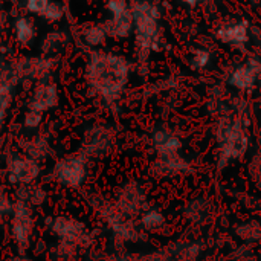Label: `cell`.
Wrapping results in <instances>:
<instances>
[{"label":"cell","mask_w":261,"mask_h":261,"mask_svg":"<svg viewBox=\"0 0 261 261\" xmlns=\"http://www.w3.org/2000/svg\"><path fill=\"white\" fill-rule=\"evenodd\" d=\"M106 6H107V11L110 14H118V12L127 9L128 8V3L125 0H109Z\"/></svg>","instance_id":"26"},{"label":"cell","mask_w":261,"mask_h":261,"mask_svg":"<svg viewBox=\"0 0 261 261\" xmlns=\"http://www.w3.org/2000/svg\"><path fill=\"white\" fill-rule=\"evenodd\" d=\"M9 261H32V260H29V258H26V257H14V258H11Z\"/></svg>","instance_id":"29"},{"label":"cell","mask_w":261,"mask_h":261,"mask_svg":"<svg viewBox=\"0 0 261 261\" xmlns=\"http://www.w3.org/2000/svg\"><path fill=\"white\" fill-rule=\"evenodd\" d=\"M9 176L14 182L26 185L32 184L38 174H40V165L38 161L31 158H12L8 164Z\"/></svg>","instance_id":"8"},{"label":"cell","mask_w":261,"mask_h":261,"mask_svg":"<svg viewBox=\"0 0 261 261\" xmlns=\"http://www.w3.org/2000/svg\"><path fill=\"white\" fill-rule=\"evenodd\" d=\"M12 222H11V236L14 242L20 248H26L31 242L34 231V217L32 210L28 203L15 200L12 210Z\"/></svg>","instance_id":"5"},{"label":"cell","mask_w":261,"mask_h":261,"mask_svg":"<svg viewBox=\"0 0 261 261\" xmlns=\"http://www.w3.org/2000/svg\"><path fill=\"white\" fill-rule=\"evenodd\" d=\"M153 145L158 150V153L161 154V158H164V156L177 154L182 144L176 136L170 135L165 130H159L153 135Z\"/></svg>","instance_id":"14"},{"label":"cell","mask_w":261,"mask_h":261,"mask_svg":"<svg viewBox=\"0 0 261 261\" xmlns=\"http://www.w3.org/2000/svg\"><path fill=\"white\" fill-rule=\"evenodd\" d=\"M246 64L254 70V73L257 75V78L261 80V58H255V57H252V58H249V60L246 61Z\"/></svg>","instance_id":"27"},{"label":"cell","mask_w":261,"mask_h":261,"mask_svg":"<svg viewBox=\"0 0 261 261\" xmlns=\"http://www.w3.org/2000/svg\"><path fill=\"white\" fill-rule=\"evenodd\" d=\"M217 38L225 44L245 49L249 41V23L246 20H240L232 24L222 26L217 29Z\"/></svg>","instance_id":"9"},{"label":"cell","mask_w":261,"mask_h":261,"mask_svg":"<svg viewBox=\"0 0 261 261\" xmlns=\"http://www.w3.org/2000/svg\"><path fill=\"white\" fill-rule=\"evenodd\" d=\"M14 35L15 40L21 44V46H28L35 40L37 35V29L35 24L31 18L28 17H20L15 20L14 23Z\"/></svg>","instance_id":"16"},{"label":"cell","mask_w":261,"mask_h":261,"mask_svg":"<svg viewBox=\"0 0 261 261\" xmlns=\"http://www.w3.org/2000/svg\"><path fill=\"white\" fill-rule=\"evenodd\" d=\"M102 26L107 32V37L118 38V40L128 37L133 31V15L130 6L118 14H112V18L106 20Z\"/></svg>","instance_id":"10"},{"label":"cell","mask_w":261,"mask_h":261,"mask_svg":"<svg viewBox=\"0 0 261 261\" xmlns=\"http://www.w3.org/2000/svg\"><path fill=\"white\" fill-rule=\"evenodd\" d=\"M52 231L61 239V242H67L75 246L84 245L86 239H89L86 225L69 217H57L52 223Z\"/></svg>","instance_id":"7"},{"label":"cell","mask_w":261,"mask_h":261,"mask_svg":"<svg viewBox=\"0 0 261 261\" xmlns=\"http://www.w3.org/2000/svg\"><path fill=\"white\" fill-rule=\"evenodd\" d=\"M69 43V35L64 31H52L44 35L41 41V52L44 57H52L61 52Z\"/></svg>","instance_id":"15"},{"label":"cell","mask_w":261,"mask_h":261,"mask_svg":"<svg viewBox=\"0 0 261 261\" xmlns=\"http://www.w3.org/2000/svg\"><path fill=\"white\" fill-rule=\"evenodd\" d=\"M87 176L86 168V158L83 154L69 156L60 161L54 168V177L64 187L69 188H80Z\"/></svg>","instance_id":"4"},{"label":"cell","mask_w":261,"mask_h":261,"mask_svg":"<svg viewBox=\"0 0 261 261\" xmlns=\"http://www.w3.org/2000/svg\"><path fill=\"white\" fill-rule=\"evenodd\" d=\"M63 15H64V6L60 2H49V5L46 6V9H44L41 17H44L47 21L55 23V21L61 20Z\"/></svg>","instance_id":"20"},{"label":"cell","mask_w":261,"mask_h":261,"mask_svg":"<svg viewBox=\"0 0 261 261\" xmlns=\"http://www.w3.org/2000/svg\"><path fill=\"white\" fill-rule=\"evenodd\" d=\"M58 104V89L55 84L52 83H41L40 86H37L31 102H29V109L32 110H38L41 113H44L46 110L55 107Z\"/></svg>","instance_id":"11"},{"label":"cell","mask_w":261,"mask_h":261,"mask_svg":"<svg viewBox=\"0 0 261 261\" xmlns=\"http://www.w3.org/2000/svg\"><path fill=\"white\" fill-rule=\"evenodd\" d=\"M139 196L141 191L135 184H128L125 187H122L118 193V199H116V208L122 213V214H133L138 211L141 202H139Z\"/></svg>","instance_id":"12"},{"label":"cell","mask_w":261,"mask_h":261,"mask_svg":"<svg viewBox=\"0 0 261 261\" xmlns=\"http://www.w3.org/2000/svg\"><path fill=\"white\" fill-rule=\"evenodd\" d=\"M142 223L147 229H158L161 228L162 225V216L156 211H150V213H145L144 219H142Z\"/></svg>","instance_id":"23"},{"label":"cell","mask_w":261,"mask_h":261,"mask_svg":"<svg viewBox=\"0 0 261 261\" xmlns=\"http://www.w3.org/2000/svg\"><path fill=\"white\" fill-rule=\"evenodd\" d=\"M54 66H55V58L52 57H28L20 60L14 69L18 78H28V80L44 83V80L50 75Z\"/></svg>","instance_id":"6"},{"label":"cell","mask_w":261,"mask_h":261,"mask_svg":"<svg viewBox=\"0 0 261 261\" xmlns=\"http://www.w3.org/2000/svg\"><path fill=\"white\" fill-rule=\"evenodd\" d=\"M12 210H14V203L11 202L9 196L6 194L5 188L0 187V216L12 214Z\"/></svg>","instance_id":"25"},{"label":"cell","mask_w":261,"mask_h":261,"mask_svg":"<svg viewBox=\"0 0 261 261\" xmlns=\"http://www.w3.org/2000/svg\"><path fill=\"white\" fill-rule=\"evenodd\" d=\"M21 148H23V151L26 153L28 158L35 159V161L44 159L49 154V151H50L49 141L44 136H35L32 139L24 141L21 144Z\"/></svg>","instance_id":"17"},{"label":"cell","mask_w":261,"mask_h":261,"mask_svg":"<svg viewBox=\"0 0 261 261\" xmlns=\"http://www.w3.org/2000/svg\"><path fill=\"white\" fill-rule=\"evenodd\" d=\"M50 0H26V9L35 15H43Z\"/></svg>","instance_id":"24"},{"label":"cell","mask_w":261,"mask_h":261,"mask_svg":"<svg viewBox=\"0 0 261 261\" xmlns=\"http://www.w3.org/2000/svg\"><path fill=\"white\" fill-rule=\"evenodd\" d=\"M113 132L104 125L89 127L81 139V154L84 158L99 159L112 151Z\"/></svg>","instance_id":"3"},{"label":"cell","mask_w":261,"mask_h":261,"mask_svg":"<svg viewBox=\"0 0 261 261\" xmlns=\"http://www.w3.org/2000/svg\"><path fill=\"white\" fill-rule=\"evenodd\" d=\"M211 61V52L206 49H196L194 55L191 58V67L194 70H200L203 67L208 66V63Z\"/></svg>","instance_id":"21"},{"label":"cell","mask_w":261,"mask_h":261,"mask_svg":"<svg viewBox=\"0 0 261 261\" xmlns=\"http://www.w3.org/2000/svg\"><path fill=\"white\" fill-rule=\"evenodd\" d=\"M17 200L28 203L29 206L32 205H41L46 200V193L41 187L38 185H32V184H26L21 185L17 190Z\"/></svg>","instance_id":"18"},{"label":"cell","mask_w":261,"mask_h":261,"mask_svg":"<svg viewBox=\"0 0 261 261\" xmlns=\"http://www.w3.org/2000/svg\"><path fill=\"white\" fill-rule=\"evenodd\" d=\"M106 38H107V32L102 24H90L83 31V40L92 47H98L104 44Z\"/></svg>","instance_id":"19"},{"label":"cell","mask_w":261,"mask_h":261,"mask_svg":"<svg viewBox=\"0 0 261 261\" xmlns=\"http://www.w3.org/2000/svg\"><path fill=\"white\" fill-rule=\"evenodd\" d=\"M3 67H5V66H3V63H2V60H0V75H2V72H3Z\"/></svg>","instance_id":"30"},{"label":"cell","mask_w":261,"mask_h":261,"mask_svg":"<svg viewBox=\"0 0 261 261\" xmlns=\"http://www.w3.org/2000/svg\"><path fill=\"white\" fill-rule=\"evenodd\" d=\"M128 6L133 15L135 40L139 52L147 55L150 50H158L161 44L159 8L147 0H133Z\"/></svg>","instance_id":"2"},{"label":"cell","mask_w":261,"mask_h":261,"mask_svg":"<svg viewBox=\"0 0 261 261\" xmlns=\"http://www.w3.org/2000/svg\"><path fill=\"white\" fill-rule=\"evenodd\" d=\"M182 3H185V5H188V6H196V5H199L202 0H180Z\"/></svg>","instance_id":"28"},{"label":"cell","mask_w":261,"mask_h":261,"mask_svg":"<svg viewBox=\"0 0 261 261\" xmlns=\"http://www.w3.org/2000/svg\"><path fill=\"white\" fill-rule=\"evenodd\" d=\"M257 81H258L257 75L248 64H243L234 69L228 78V84L239 90H251L255 87Z\"/></svg>","instance_id":"13"},{"label":"cell","mask_w":261,"mask_h":261,"mask_svg":"<svg viewBox=\"0 0 261 261\" xmlns=\"http://www.w3.org/2000/svg\"><path fill=\"white\" fill-rule=\"evenodd\" d=\"M41 119H43V113H41V112L29 109V110L26 112V115H24L23 124H24L26 128H37V127L40 125Z\"/></svg>","instance_id":"22"},{"label":"cell","mask_w":261,"mask_h":261,"mask_svg":"<svg viewBox=\"0 0 261 261\" xmlns=\"http://www.w3.org/2000/svg\"><path fill=\"white\" fill-rule=\"evenodd\" d=\"M130 75L128 61L116 54L93 52L87 63L90 87L107 101H115L122 93Z\"/></svg>","instance_id":"1"}]
</instances>
